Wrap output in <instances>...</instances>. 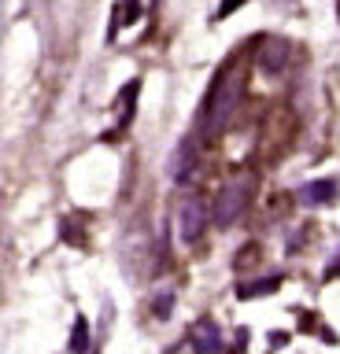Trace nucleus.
<instances>
[{"instance_id": "f257e3e1", "label": "nucleus", "mask_w": 340, "mask_h": 354, "mask_svg": "<svg viewBox=\"0 0 340 354\" xmlns=\"http://www.w3.org/2000/svg\"><path fill=\"white\" fill-rule=\"evenodd\" d=\"M240 88H244L240 66H226V71L215 77L211 107H207V137H222V133L233 126L237 107H240Z\"/></svg>"}, {"instance_id": "f03ea898", "label": "nucleus", "mask_w": 340, "mask_h": 354, "mask_svg": "<svg viewBox=\"0 0 340 354\" xmlns=\"http://www.w3.org/2000/svg\"><path fill=\"white\" fill-rule=\"evenodd\" d=\"M251 188H256V181H251L248 174H237V177H229V181L222 185V192H218L215 199V210H211V218H215V225H233V221L248 210L251 203Z\"/></svg>"}, {"instance_id": "7ed1b4c3", "label": "nucleus", "mask_w": 340, "mask_h": 354, "mask_svg": "<svg viewBox=\"0 0 340 354\" xmlns=\"http://www.w3.org/2000/svg\"><path fill=\"white\" fill-rule=\"evenodd\" d=\"M207 229V207L200 196H181L174 207V232L181 243H196Z\"/></svg>"}, {"instance_id": "20e7f679", "label": "nucleus", "mask_w": 340, "mask_h": 354, "mask_svg": "<svg viewBox=\"0 0 340 354\" xmlns=\"http://www.w3.org/2000/svg\"><path fill=\"white\" fill-rule=\"evenodd\" d=\"M189 347L196 354H222V332L215 321H196L189 332Z\"/></svg>"}, {"instance_id": "39448f33", "label": "nucleus", "mask_w": 340, "mask_h": 354, "mask_svg": "<svg viewBox=\"0 0 340 354\" xmlns=\"http://www.w3.org/2000/svg\"><path fill=\"white\" fill-rule=\"evenodd\" d=\"M193 162H196V144L193 140H181L178 151H174V159H170V177H174V181H189Z\"/></svg>"}, {"instance_id": "423d86ee", "label": "nucleus", "mask_w": 340, "mask_h": 354, "mask_svg": "<svg viewBox=\"0 0 340 354\" xmlns=\"http://www.w3.org/2000/svg\"><path fill=\"white\" fill-rule=\"evenodd\" d=\"M285 55H289V44H285V41H270L267 48H262V55H259V66H262V71H270V74H281L285 66H289Z\"/></svg>"}, {"instance_id": "0eeeda50", "label": "nucleus", "mask_w": 340, "mask_h": 354, "mask_svg": "<svg viewBox=\"0 0 340 354\" xmlns=\"http://www.w3.org/2000/svg\"><path fill=\"white\" fill-rule=\"evenodd\" d=\"M337 196V181H329V177H322V181H311L300 188V199L303 203H329V199Z\"/></svg>"}, {"instance_id": "6e6552de", "label": "nucleus", "mask_w": 340, "mask_h": 354, "mask_svg": "<svg viewBox=\"0 0 340 354\" xmlns=\"http://www.w3.org/2000/svg\"><path fill=\"white\" fill-rule=\"evenodd\" d=\"M67 347H71V354H85V351H89V321H85L82 314L74 317V332H71Z\"/></svg>"}, {"instance_id": "1a4fd4ad", "label": "nucleus", "mask_w": 340, "mask_h": 354, "mask_svg": "<svg viewBox=\"0 0 340 354\" xmlns=\"http://www.w3.org/2000/svg\"><path fill=\"white\" fill-rule=\"evenodd\" d=\"M278 284H281V277H262V281L240 284V288H237V295H240V299H256V295H262V292H274Z\"/></svg>"}, {"instance_id": "9d476101", "label": "nucleus", "mask_w": 340, "mask_h": 354, "mask_svg": "<svg viewBox=\"0 0 340 354\" xmlns=\"http://www.w3.org/2000/svg\"><path fill=\"white\" fill-rule=\"evenodd\" d=\"M170 288H163V292H159V299H156V317H167L170 314Z\"/></svg>"}, {"instance_id": "9b49d317", "label": "nucleus", "mask_w": 340, "mask_h": 354, "mask_svg": "<svg viewBox=\"0 0 340 354\" xmlns=\"http://www.w3.org/2000/svg\"><path fill=\"white\" fill-rule=\"evenodd\" d=\"M137 11H141V0H126V22H134Z\"/></svg>"}, {"instance_id": "f8f14e48", "label": "nucleus", "mask_w": 340, "mask_h": 354, "mask_svg": "<svg viewBox=\"0 0 340 354\" xmlns=\"http://www.w3.org/2000/svg\"><path fill=\"white\" fill-rule=\"evenodd\" d=\"M237 4H244V0H226V4H222V8H218V19H222V15H229V11H233Z\"/></svg>"}]
</instances>
